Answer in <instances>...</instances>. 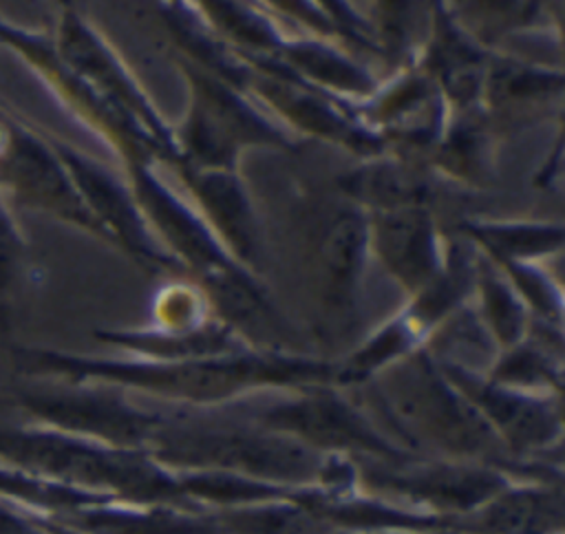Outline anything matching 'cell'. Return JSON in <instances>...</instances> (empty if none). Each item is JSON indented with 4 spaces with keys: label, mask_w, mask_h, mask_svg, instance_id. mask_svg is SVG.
<instances>
[{
    "label": "cell",
    "mask_w": 565,
    "mask_h": 534,
    "mask_svg": "<svg viewBox=\"0 0 565 534\" xmlns=\"http://www.w3.org/2000/svg\"><path fill=\"white\" fill-rule=\"evenodd\" d=\"M0 534H38V530L29 527L18 516L0 510Z\"/></svg>",
    "instance_id": "cb8c5ba5"
},
{
    "label": "cell",
    "mask_w": 565,
    "mask_h": 534,
    "mask_svg": "<svg viewBox=\"0 0 565 534\" xmlns=\"http://www.w3.org/2000/svg\"><path fill=\"white\" fill-rule=\"evenodd\" d=\"M29 406L42 417L68 428L106 435L113 439H137L146 432L148 421L110 402L93 397H31Z\"/></svg>",
    "instance_id": "52a82bcc"
},
{
    "label": "cell",
    "mask_w": 565,
    "mask_h": 534,
    "mask_svg": "<svg viewBox=\"0 0 565 534\" xmlns=\"http://www.w3.org/2000/svg\"><path fill=\"white\" fill-rule=\"evenodd\" d=\"M20 256V241L11 225V218L4 214L0 205V300L9 293V287L15 276Z\"/></svg>",
    "instance_id": "603a6c76"
},
{
    "label": "cell",
    "mask_w": 565,
    "mask_h": 534,
    "mask_svg": "<svg viewBox=\"0 0 565 534\" xmlns=\"http://www.w3.org/2000/svg\"><path fill=\"white\" fill-rule=\"evenodd\" d=\"M366 227L355 212H342L322 236L320 254L335 291H344L362 263Z\"/></svg>",
    "instance_id": "7c38bea8"
},
{
    "label": "cell",
    "mask_w": 565,
    "mask_h": 534,
    "mask_svg": "<svg viewBox=\"0 0 565 534\" xmlns=\"http://www.w3.org/2000/svg\"><path fill=\"white\" fill-rule=\"evenodd\" d=\"M375 245L386 267L411 289L435 280L433 229L422 207L406 205L382 212L375 223Z\"/></svg>",
    "instance_id": "5b68a950"
},
{
    "label": "cell",
    "mask_w": 565,
    "mask_h": 534,
    "mask_svg": "<svg viewBox=\"0 0 565 534\" xmlns=\"http://www.w3.org/2000/svg\"><path fill=\"white\" fill-rule=\"evenodd\" d=\"M196 192L214 223L232 241L241 256H249L254 247V225L245 196L236 181L223 172H207L194 181Z\"/></svg>",
    "instance_id": "30bf717a"
},
{
    "label": "cell",
    "mask_w": 565,
    "mask_h": 534,
    "mask_svg": "<svg viewBox=\"0 0 565 534\" xmlns=\"http://www.w3.org/2000/svg\"><path fill=\"white\" fill-rule=\"evenodd\" d=\"M558 86H561L558 77L550 79L547 75H536L516 66H503L492 75V93L499 99H512V97L521 99V97L536 95L541 90L550 93L552 88H558Z\"/></svg>",
    "instance_id": "44dd1931"
},
{
    "label": "cell",
    "mask_w": 565,
    "mask_h": 534,
    "mask_svg": "<svg viewBox=\"0 0 565 534\" xmlns=\"http://www.w3.org/2000/svg\"><path fill=\"white\" fill-rule=\"evenodd\" d=\"M291 60L302 66L309 75L329 82V84H338L342 88H351V90H362L366 86L364 77L351 68L349 64H344L342 60L333 57L331 53L322 51V49H313V46H296L291 49Z\"/></svg>",
    "instance_id": "d6986e66"
},
{
    "label": "cell",
    "mask_w": 565,
    "mask_h": 534,
    "mask_svg": "<svg viewBox=\"0 0 565 534\" xmlns=\"http://www.w3.org/2000/svg\"><path fill=\"white\" fill-rule=\"evenodd\" d=\"M494 530L510 534H541L561 521V503L547 494H510L488 514Z\"/></svg>",
    "instance_id": "9a60e30c"
},
{
    "label": "cell",
    "mask_w": 565,
    "mask_h": 534,
    "mask_svg": "<svg viewBox=\"0 0 565 534\" xmlns=\"http://www.w3.org/2000/svg\"><path fill=\"white\" fill-rule=\"evenodd\" d=\"M415 490L450 503H472L497 488V481L477 472H435L411 483Z\"/></svg>",
    "instance_id": "ac0fdd59"
},
{
    "label": "cell",
    "mask_w": 565,
    "mask_h": 534,
    "mask_svg": "<svg viewBox=\"0 0 565 534\" xmlns=\"http://www.w3.org/2000/svg\"><path fill=\"white\" fill-rule=\"evenodd\" d=\"M267 132L249 113L241 110V106L230 99L225 90L214 84L201 86L199 106L192 115V148L194 152L212 163H221L230 159L238 139H247V135Z\"/></svg>",
    "instance_id": "8992f818"
},
{
    "label": "cell",
    "mask_w": 565,
    "mask_h": 534,
    "mask_svg": "<svg viewBox=\"0 0 565 534\" xmlns=\"http://www.w3.org/2000/svg\"><path fill=\"white\" fill-rule=\"evenodd\" d=\"M347 188L364 201L382 205L386 210L415 205L419 199L422 185L415 177L397 165H371L347 179ZM384 210V212H386Z\"/></svg>",
    "instance_id": "5bb4252c"
},
{
    "label": "cell",
    "mask_w": 565,
    "mask_h": 534,
    "mask_svg": "<svg viewBox=\"0 0 565 534\" xmlns=\"http://www.w3.org/2000/svg\"><path fill=\"white\" fill-rule=\"evenodd\" d=\"M269 419L282 428L298 430L305 437L322 444L382 448L380 441L344 406L329 399H309L280 406L269 413Z\"/></svg>",
    "instance_id": "ba28073f"
},
{
    "label": "cell",
    "mask_w": 565,
    "mask_h": 534,
    "mask_svg": "<svg viewBox=\"0 0 565 534\" xmlns=\"http://www.w3.org/2000/svg\"><path fill=\"white\" fill-rule=\"evenodd\" d=\"M0 170L4 172V181L29 199L55 207L60 214L84 225H97L90 212L82 205V199L73 192L55 159L26 132L18 130L13 135Z\"/></svg>",
    "instance_id": "277c9868"
},
{
    "label": "cell",
    "mask_w": 565,
    "mask_h": 534,
    "mask_svg": "<svg viewBox=\"0 0 565 534\" xmlns=\"http://www.w3.org/2000/svg\"><path fill=\"white\" fill-rule=\"evenodd\" d=\"M168 452L177 459L243 468L256 474L280 479L307 477L316 466L311 452L294 441L238 432L179 437L168 444Z\"/></svg>",
    "instance_id": "3957f363"
},
{
    "label": "cell",
    "mask_w": 565,
    "mask_h": 534,
    "mask_svg": "<svg viewBox=\"0 0 565 534\" xmlns=\"http://www.w3.org/2000/svg\"><path fill=\"white\" fill-rule=\"evenodd\" d=\"M33 364L46 366V369H64V371H82V373H99V375H113L121 380H135V382H152L157 386H172L177 391H185L192 395H216L223 393L236 384H243L245 380H258V377H285L296 371H302L305 366L296 364H269V362H252V360H238V362H192V364H179L170 369H130V366H108V364H88L79 360H66L49 353H35Z\"/></svg>",
    "instance_id": "7a4b0ae2"
},
{
    "label": "cell",
    "mask_w": 565,
    "mask_h": 534,
    "mask_svg": "<svg viewBox=\"0 0 565 534\" xmlns=\"http://www.w3.org/2000/svg\"><path fill=\"white\" fill-rule=\"evenodd\" d=\"M488 241L494 249L505 254H530L552 249L561 243V229L552 227H514V229H488Z\"/></svg>",
    "instance_id": "ffe728a7"
},
{
    "label": "cell",
    "mask_w": 565,
    "mask_h": 534,
    "mask_svg": "<svg viewBox=\"0 0 565 534\" xmlns=\"http://www.w3.org/2000/svg\"><path fill=\"white\" fill-rule=\"evenodd\" d=\"M483 291H486V305H488L492 324L499 331V338L514 340L521 331V309H519V305L512 300L508 289L503 285H499L497 280H486Z\"/></svg>",
    "instance_id": "7402d4cb"
},
{
    "label": "cell",
    "mask_w": 565,
    "mask_h": 534,
    "mask_svg": "<svg viewBox=\"0 0 565 534\" xmlns=\"http://www.w3.org/2000/svg\"><path fill=\"white\" fill-rule=\"evenodd\" d=\"M382 113L388 126L404 135L422 137L435 124V97L424 82L413 79L386 97Z\"/></svg>",
    "instance_id": "e0dca14e"
},
{
    "label": "cell",
    "mask_w": 565,
    "mask_h": 534,
    "mask_svg": "<svg viewBox=\"0 0 565 534\" xmlns=\"http://www.w3.org/2000/svg\"><path fill=\"white\" fill-rule=\"evenodd\" d=\"M0 455L68 481L113 485L132 492H152L163 488L159 477L148 466L126 457L84 448L60 437L0 432Z\"/></svg>",
    "instance_id": "6da1fadb"
},
{
    "label": "cell",
    "mask_w": 565,
    "mask_h": 534,
    "mask_svg": "<svg viewBox=\"0 0 565 534\" xmlns=\"http://www.w3.org/2000/svg\"><path fill=\"white\" fill-rule=\"evenodd\" d=\"M263 88L269 95V99H274L287 115L296 117L305 128L333 135L340 139H353V141L362 139L353 135L351 128H347V124L335 117V113H331L322 102L313 99L311 95H305L298 88L287 86L282 82H267V84L263 82Z\"/></svg>",
    "instance_id": "2e32d148"
},
{
    "label": "cell",
    "mask_w": 565,
    "mask_h": 534,
    "mask_svg": "<svg viewBox=\"0 0 565 534\" xmlns=\"http://www.w3.org/2000/svg\"><path fill=\"white\" fill-rule=\"evenodd\" d=\"M141 199L150 207V212L157 216L161 227L166 229L168 238L174 241V245L192 258L196 265L212 269V274H223L227 269L221 254L214 249L212 241L203 234V229L188 216L185 210H181L161 188L154 185L152 179L143 177L139 183Z\"/></svg>",
    "instance_id": "9c48e42d"
},
{
    "label": "cell",
    "mask_w": 565,
    "mask_h": 534,
    "mask_svg": "<svg viewBox=\"0 0 565 534\" xmlns=\"http://www.w3.org/2000/svg\"><path fill=\"white\" fill-rule=\"evenodd\" d=\"M64 157H66L71 170L75 172L82 190L88 194L90 203L95 205V210H99V214L106 221L117 225V229L121 232V236L126 238V243L132 249H137L141 254H150V247H148V243H146V238L141 234L139 221H137L132 207L128 205V201L124 199V194L108 179H104L97 170H93L84 161L75 159L68 152H64Z\"/></svg>",
    "instance_id": "8fae6325"
},
{
    "label": "cell",
    "mask_w": 565,
    "mask_h": 534,
    "mask_svg": "<svg viewBox=\"0 0 565 534\" xmlns=\"http://www.w3.org/2000/svg\"><path fill=\"white\" fill-rule=\"evenodd\" d=\"M475 399L483 406L486 413L492 415V419L505 432H510L519 441H525V444L543 441L556 428V421L545 408L532 402H525L521 397L497 393L492 388H477Z\"/></svg>",
    "instance_id": "4fadbf2b"
}]
</instances>
